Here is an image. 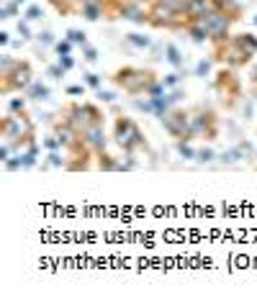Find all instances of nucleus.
I'll return each mask as SVG.
<instances>
[{
    "label": "nucleus",
    "mask_w": 257,
    "mask_h": 300,
    "mask_svg": "<svg viewBox=\"0 0 257 300\" xmlns=\"http://www.w3.org/2000/svg\"><path fill=\"white\" fill-rule=\"evenodd\" d=\"M111 85L131 98H157V95L167 93L162 85V77L152 67H137V64L118 67L111 75Z\"/></svg>",
    "instance_id": "1"
},
{
    "label": "nucleus",
    "mask_w": 257,
    "mask_h": 300,
    "mask_svg": "<svg viewBox=\"0 0 257 300\" xmlns=\"http://www.w3.org/2000/svg\"><path fill=\"white\" fill-rule=\"evenodd\" d=\"M211 57L219 67L224 64V67H234V70L250 67L257 57V36L252 31L231 33L227 41L211 44Z\"/></svg>",
    "instance_id": "2"
},
{
    "label": "nucleus",
    "mask_w": 257,
    "mask_h": 300,
    "mask_svg": "<svg viewBox=\"0 0 257 300\" xmlns=\"http://www.w3.org/2000/svg\"><path fill=\"white\" fill-rule=\"evenodd\" d=\"M33 82V64L29 59H18L13 54L0 57V95H21Z\"/></svg>",
    "instance_id": "3"
},
{
    "label": "nucleus",
    "mask_w": 257,
    "mask_h": 300,
    "mask_svg": "<svg viewBox=\"0 0 257 300\" xmlns=\"http://www.w3.org/2000/svg\"><path fill=\"white\" fill-rule=\"evenodd\" d=\"M111 139H114V144L124 151V154H137V151H147L149 157H154V149L149 139L144 136L142 126L134 121L131 116H124L118 113L114 118V131H111Z\"/></svg>",
    "instance_id": "4"
},
{
    "label": "nucleus",
    "mask_w": 257,
    "mask_h": 300,
    "mask_svg": "<svg viewBox=\"0 0 257 300\" xmlns=\"http://www.w3.org/2000/svg\"><path fill=\"white\" fill-rule=\"evenodd\" d=\"M214 93H216L219 105L224 108L227 113L237 110L239 103H244V85H242V77L234 67L221 64L214 72Z\"/></svg>",
    "instance_id": "5"
},
{
    "label": "nucleus",
    "mask_w": 257,
    "mask_h": 300,
    "mask_svg": "<svg viewBox=\"0 0 257 300\" xmlns=\"http://www.w3.org/2000/svg\"><path fill=\"white\" fill-rule=\"evenodd\" d=\"M59 118H64L80 136L87 128H93L98 124H106L103 108H100L98 103H90V100H83V103L80 100H70V103H64L59 108Z\"/></svg>",
    "instance_id": "6"
},
{
    "label": "nucleus",
    "mask_w": 257,
    "mask_h": 300,
    "mask_svg": "<svg viewBox=\"0 0 257 300\" xmlns=\"http://www.w3.org/2000/svg\"><path fill=\"white\" fill-rule=\"evenodd\" d=\"M191 131L193 141H206L214 144L221 136V118L216 113V108H211L208 103H196L191 108Z\"/></svg>",
    "instance_id": "7"
},
{
    "label": "nucleus",
    "mask_w": 257,
    "mask_h": 300,
    "mask_svg": "<svg viewBox=\"0 0 257 300\" xmlns=\"http://www.w3.org/2000/svg\"><path fill=\"white\" fill-rule=\"evenodd\" d=\"M188 13L183 10H175L165 3H157V0H152L149 3V26L152 28H160V31H185L188 28Z\"/></svg>",
    "instance_id": "8"
},
{
    "label": "nucleus",
    "mask_w": 257,
    "mask_h": 300,
    "mask_svg": "<svg viewBox=\"0 0 257 300\" xmlns=\"http://www.w3.org/2000/svg\"><path fill=\"white\" fill-rule=\"evenodd\" d=\"M160 124L165 133L175 141H193V131H191V108H180L172 105L167 113L160 118Z\"/></svg>",
    "instance_id": "9"
},
{
    "label": "nucleus",
    "mask_w": 257,
    "mask_h": 300,
    "mask_svg": "<svg viewBox=\"0 0 257 300\" xmlns=\"http://www.w3.org/2000/svg\"><path fill=\"white\" fill-rule=\"evenodd\" d=\"M83 139L87 141V147H90L95 154L100 151H108V133H106V124H98L93 128H87L83 133Z\"/></svg>",
    "instance_id": "10"
},
{
    "label": "nucleus",
    "mask_w": 257,
    "mask_h": 300,
    "mask_svg": "<svg viewBox=\"0 0 257 300\" xmlns=\"http://www.w3.org/2000/svg\"><path fill=\"white\" fill-rule=\"evenodd\" d=\"M95 167L100 172H126L124 170V159H116L114 154H108V151L95 154Z\"/></svg>",
    "instance_id": "11"
},
{
    "label": "nucleus",
    "mask_w": 257,
    "mask_h": 300,
    "mask_svg": "<svg viewBox=\"0 0 257 300\" xmlns=\"http://www.w3.org/2000/svg\"><path fill=\"white\" fill-rule=\"evenodd\" d=\"M165 62L172 67V70H185V57L177 44L172 41H165Z\"/></svg>",
    "instance_id": "12"
},
{
    "label": "nucleus",
    "mask_w": 257,
    "mask_h": 300,
    "mask_svg": "<svg viewBox=\"0 0 257 300\" xmlns=\"http://www.w3.org/2000/svg\"><path fill=\"white\" fill-rule=\"evenodd\" d=\"M24 95L31 100V103H47V100L52 98V90H49V85H44L41 80H33Z\"/></svg>",
    "instance_id": "13"
},
{
    "label": "nucleus",
    "mask_w": 257,
    "mask_h": 300,
    "mask_svg": "<svg viewBox=\"0 0 257 300\" xmlns=\"http://www.w3.org/2000/svg\"><path fill=\"white\" fill-rule=\"evenodd\" d=\"M80 18L90 21V24L100 21V18H103V0H90V3H85L80 8Z\"/></svg>",
    "instance_id": "14"
},
{
    "label": "nucleus",
    "mask_w": 257,
    "mask_h": 300,
    "mask_svg": "<svg viewBox=\"0 0 257 300\" xmlns=\"http://www.w3.org/2000/svg\"><path fill=\"white\" fill-rule=\"evenodd\" d=\"M124 41L129 44V47H134V49H152L154 47V41L149 39V36H144V33H137V31H131V33H124Z\"/></svg>",
    "instance_id": "15"
},
{
    "label": "nucleus",
    "mask_w": 257,
    "mask_h": 300,
    "mask_svg": "<svg viewBox=\"0 0 257 300\" xmlns=\"http://www.w3.org/2000/svg\"><path fill=\"white\" fill-rule=\"evenodd\" d=\"M185 33L191 36V41H193V44H206V41H208V31H206V26H203V24H188Z\"/></svg>",
    "instance_id": "16"
},
{
    "label": "nucleus",
    "mask_w": 257,
    "mask_h": 300,
    "mask_svg": "<svg viewBox=\"0 0 257 300\" xmlns=\"http://www.w3.org/2000/svg\"><path fill=\"white\" fill-rule=\"evenodd\" d=\"M216 159H219V164H237L239 159H247V154H244L239 147H231V149H227V151H221Z\"/></svg>",
    "instance_id": "17"
},
{
    "label": "nucleus",
    "mask_w": 257,
    "mask_h": 300,
    "mask_svg": "<svg viewBox=\"0 0 257 300\" xmlns=\"http://www.w3.org/2000/svg\"><path fill=\"white\" fill-rule=\"evenodd\" d=\"M26 105H29V98L21 93L18 98H8V103H5V110L8 113H24L26 110Z\"/></svg>",
    "instance_id": "18"
},
{
    "label": "nucleus",
    "mask_w": 257,
    "mask_h": 300,
    "mask_svg": "<svg viewBox=\"0 0 257 300\" xmlns=\"http://www.w3.org/2000/svg\"><path fill=\"white\" fill-rule=\"evenodd\" d=\"M175 149H177V154H180V159H185V162H196L198 149L191 147V141H175Z\"/></svg>",
    "instance_id": "19"
},
{
    "label": "nucleus",
    "mask_w": 257,
    "mask_h": 300,
    "mask_svg": "<svg viewBox=\"0 0 257 300\" xmlns=\"http://www.w3.org/2000/svg\"><path fill=\"white\" fill-rule=\"evenodd\" d=\"M188 72L185 70H175V72H170V75H165L162 77V85H165V90H172V87H180V82H183V77H185Z\"/></svg>",
    "instance_id": "20"
},
{
    "label": "nucleus",
    "mask_w": 257,
    "mask_h": 300,
    "mask_svg": "<svg viewBox=\"0 0 257 300\" xmlns=\"http://www.w3.org/2000/svg\"><path fill=\"white\" fill-rule=\"evenodd\" d=\"M214 64H216V62H214V57L208 54V57H203V59H200V62L196 64L193 75H196V77H200V80H206V77L211 75V67H214Z\"/></svg>",
    "instance_id": "21"
},
{
    "label": "nucleus",
    "mask_w": 257,
    "mask_h": 300,
    "mask_svg": "<svg viewBox=\"0 0 257 300\" xmlns=\"http://www.w3.org/2000/svg\"><path fill=\"white\" fill-rule=\"evenodd\" d=\"M21 18H26L29 24H36V21H41V18H44V8H41V5H36V3H31V5H26L24 13H21Z\"/></svg>",
    "instance_id": "22"
},
{
    "label": "nucleus",
    "mask_w": 257,
    "mask_h": 300,
    "mask_svg": "<svg viewBox=\"0 0 257 300\" xmlns=\"http://www.w3.org/2000/svg\"><path fill=\"white\" fill-rule=\"evenodd\" d=\"M75 47H77V44H72L67 36H62V39H57V44H54L52 49H54V54H57V57H62V54H72Z\"/></svg>",
    "instance_id": "23"
},
{
    "label": "nucleus",
    "mask_w": 257,
    "mask_h": 300,
    "mask_svg": "<svg viewBox=\"0 0 257 300\" xmlns=\"http://www.w3.org/2000/svg\"><path fill=\"white\" fill-rule=\"evenodd\" d=\"M64 36L70 39L72 44H77V47H85V44H90V41H87V33H85L83 28H67Z\"/></svg>",
    "instance_id": "24"
},
{
    "label": "nucleus",
    "mask_w": 257,
    "mask_h": 300,
    "mask_svg": "<svg viewBox=\"0 0 257 300\" xmlns=\"http://www.w3.org/2000/svg\"><path fill=\"white\" fill-rule=\"evenodd\" d=\"M21 13V5L16 3V0H8V3H3V8H0V18L8 21V18H13Z\"/></svg>",
    "instance_id": "25"
},
{
    "label": "nucleus",
    "mask_w": 257,
    "mask_h": 300,
    "mask_svg": "<svg viewBox=\"0 0 257 300\" xmlns=\"http://www.w3.org/2000/svg\"><path fill=\"white\" fill-rule=\"evenodd\" d=\"M216 157H219V154H216L214 149H211V147H200V149H198V154H196V162H198V164H211Z\"/></svg>",
    "instance_id": "26"
},
{
    "label": "nucleus",
    "mask_w": 257,
    "mask_h": 300,
    "mask_svg": "<svg viewBox=\"0 0 257 300\" xmlns=\"http://www.w3.org/2000/svg\"><path fill=\"white\" fill-rule=\"evenodd\" d=\"M83 82L90 87V90H100V87H103V77L95 75V72H83Z\"/></svg>",
    "instance_id": "27"
},
{
    "label": "nucleus",
    "mask_w": 257,
    "mask_h": 300,
    "mask_svg": "<svg viewBox=\"0 0 257 300\" xmlns=\"http://www.w3.org/2000/svg\"><path fill=\"white\" fill-rule=\"evenodd\" d=\"M16 28H18V33H21V39H24V41H31V39H36V33L31 31V24H29L26 18H18Z\"/></svg>",
    "instance_id": "28"
},
{
    "label": "nucleus",
    "mask_w": 257,
    "mask_h": 300,
    "mask_svg": "<svg viewBox=\"0 0 257 300\" xmlns=\"http://www.w3.org/2000/svg\"><path fill=\"white\" fill-rule=\"evenodd\" d=\"M41 147L47 149V151H59V149H62V141L57 139V133L52 131L49 136H44V139H41Z\"/></svg>",
    "instance_id": "29"
},
{
    "label": "nucleus",
    "mask_w": 257,
    "mask_h": 300,
    "mask_svg": "<svg viewBox=\"0 0 257 300\" xmlns=\"http://www.w3.org/2000/svg\"><path fill=\"white\" fill-rule=\"evenodd\" d=\"M83 49V59L87 62V64H95L98 59H100V51L93 47V44H85V47H80Z\"/></svg>",
    "instance_id": "30"
},
{
    "label": "nucleus",
    "mask_w": 257,
    "mask_h": 300,
    "mask_svg": "<svg viewBox=\"0 0 257 300\" xmlns=\"http://www.w3.org/2000/svg\"><path fill=\"white\" fill-rule=\"evenodd\" d=\"M36 44H41V47H54V44H57V39H54L52 31H39V33H36Z\"/></svg>",
    "instance_id": "31"
},
{
    "label": "nucleus",
    "mask_w": 257,
    "mask_h": 300,
    "mask_svg": "<svg viewBox=\"0 0 257 300\" xmlns=\"http://www.w3.org/2000/svg\"><path fill=\"white\" fill-rule=\"evenodd\" d=\"M67 75V70H64V67L57 62V64H49L47 67V77H52V80H62V77Z\"/></svg>",
    "instance_id": "32"
},
{
    "label": "nucleus",
    "mask_w": 257,
    "mask_h": 300,
    "mask_svg": "<svg viewBox=\"0 0 257 300\" xmlns=\"http://www.w3.org/2000/svg\"><path fill=\"white\" fill-rule=\"evenodd\" d=\"M157 3H165L170 5L175 10H183V13H188V5H191V0H157Z\"/></svg>",
    "instance_id": "33"
},
{
    "label": "nucleus",
    "mask_w": 257,
    "mask_h": 300,
    "mask_svg": "<svg viewBox=\"0 0 257 300\" xmlns=\"http://www.w3.org/2000/svg\"><path fill=\"white\" fill-rule=\"evenodd\" d=\"M95 98L100 100V103H114L118 95H116L114 90H103V87H100V90H95Z\"/></svg>",
    "instance_id": "34"
},
{
    "label": "nucleus",
    "mask_w": 257,
    "mask_h": 300,
    "mask_svg": "<svg viewBox=\"0 0 257 300\" xmlns=\"http://www.w3.org/2000/svg\"><path fill=\"white\" fill-rule=\"evenodd\" d=\"M85 87H87L85 82H83V85H67V87H64V93L70 95V98H80V95L85 98Z\"/></svg>",
    "instance_id": "35"
},
{
    "label": "nucleus",
    "mask_w": 257,
    "mask_h": 300,
    "mask_svg": "<svg viewBox=\"0 0 257 300\" xmlns=\"http://www.w3.org/2000/svg\"><path fill=\"white\" fill-rule=\"evenodd\" d=\"M57 62H59V64L64 67L67 72H70V70H75V64H77V62H75V57H72V54H62V57H57Z\"/></svg>",
    "instance_id": "36"
},
{
    "label": "nucleus",
    "mask_w": 257,
    "mask_h": 300,
    "mask_svg": "<svg viewBox=\"0 0 257 300\" xmlns=\"http://www.w3.org/2000/svg\"><path fill=\"white\" fill-rule=\"evenodd\" d=\"M10 44V33L8 31H0V47H8Z\"/></svg>",
    "instance_id": "37"
},
{
    "label": "nucleus",
    "mask_w": 257,
    "mask_h": 300,
    "mask_svg": "<svg viewBox=\"0 0 257 300\" xmlns=\"http://www.w3.org/2000/svg\"><path fill=\"white\" fill-rule=\"evenodd\" d=\"M250 85H257V62L252 64V70H250Z\"/></svg>",
    "instance_id": "38"
},
{
    "label": "nucleus",
    "mask_w": 257,
    "mask_h": 300,
    "mask_svg": "<svg viewBox=\"0 0 257 300\" xmlns=\"http://www.w3.org/2000/svg\"><path fill=\"white\" fill-rule=\"evenodd\" d=\"M250 95L257 100V85H250ZM255 121H257V116H255ZM255 131H257V128H255Z\"/></svg>",
    "instance_id": "39"
},
{
    "label": "nucleus",
    "mask_w": 257,
    "mask_h": 300,
    "mask_svg": "<svg viewBox=\"0 0 257 300\" xmlns=\"http://www.w3.org/2000/svg\"><path fill=\"white\" fill-rule=\"evenodd\" d=\"M16 3H18V5H26V3H29V0H16Z\"/></svg>",
    "instance_id": "40"
},
{
    "label": "nucleus",
    "mask_w": 257,
    "mask_h": 300,
    "mask_svg": "<svg viewBox=\"0 0 257 300\" xmlns=\"http://www.w3.org/2000/svg\"><path fill=\"white\" fill-rule=\"evenodd\" d=\"M252 24H255V26H257V16H255V18H252Z\"/></svg>",
    "instance_id": "41"
},
{
    "label": "nucleus",
    "mask_w": 257,
    "mask_h": 300,
    "mask_svg": "<svg viewBox=\"0 0 257 300\" xmlns=\"http://www.w3.org/2000/svg\"><path fill=\"white\" fill-rule=\"evenodd\" d=\"M255 159H257V151H255Z\"/></svg>",
    "instance_id": "42"
},
{
    "label": "nucleus",
    "mask_w": 257,
    "mask_h": 300,
    "mask_svg": "<svg viewBox=\"0 0 257 300\" xmlns=\"http://www.w3.org/2000/svg\"><path fill=\"white\" fill-rule=\"evenodd\" d=\"M255 170H257V167H255Z\"/></svg>",
    "instance_id": "43"
}]
</instances>
